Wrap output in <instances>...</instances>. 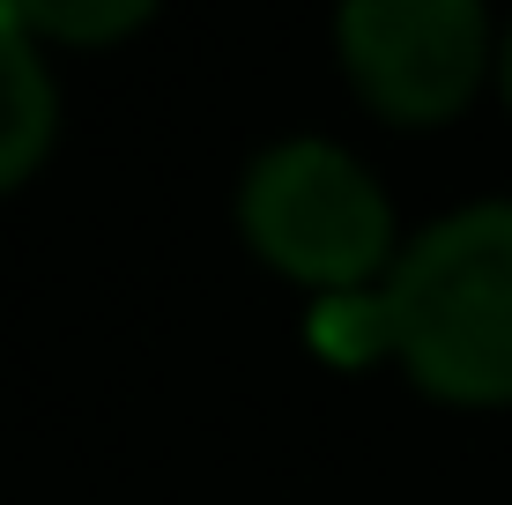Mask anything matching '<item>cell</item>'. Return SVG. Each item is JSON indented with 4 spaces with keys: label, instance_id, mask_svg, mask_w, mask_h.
Here are the masks:
<instances>
[{
    "label": "cell",
    "instance_id": "cell-4",
    "mask_svg": "<svg viewBox=\"0 0 512 505\" xmlns=\"http://www.w3.org/2000/svg\"><path fill=\"white\" fill-rule=\"evenodd\" d=\"M60 142V82L45 67V45L0 0V201L45 171Z\"/></svg>",
    "mask_w": 512,
    "mask_h": 505
},
{
    "label": "cell",
    "instance_id": "cell-2",
    "mask_svg": "<svg viewBox=\"0 0 512 505\" xmlns=\"http://www.w3.org/2000/svg\"><path fill=\"white\" fill-rule=\"evenodd\" d=\"M238 238L268 275L312 290V298L372 290L401 260V223L379 171L320 134H290L245 164Z\"/></svg>",
    "mask_w": 512,
    "mask_h": 505
},
{
    "label": "cell",
    "instance_id": "cell-3",
    "mask_svg": "<svg viewBox=\"0 0 512 505\" xmlns=\"http://www.w3.org/2000/svg\"><path fill=\"white\" fill-rule=\"evenodd\" d=\"M490 0H334V60L386 127H446L498 82Z\"/></svg>",
    "mask_w": 512,
    "mask_h": 505
},
{
    "label": "cell",
    "instance_id": "cell-7",
    "mask_svg": "<svg viewBox=\"0 0 512 505\" xmlns=\"http://www.w3.org/2000/svg\"><path fill=\"white\" fill-rule=\"evenodd\" d=\"M498 97H505V119H512V23H505V38H498Z\"/></svg>",
    "mask_w": 512,
    "mask_h": 505
},
{
    "label": "cell",
    "instance_id": "cell-5",
    "mask_svg": "<svg viewBox=\"0 0 512 505\" xmlns=\"http://www.w3.org/2000/svg\"><path fill=\"white\" fill-rule=\"evenodd\" d=\"M164 0H8V15L30 30L38 45H75V52H104L127 45L156 23Z\"/></svg>",
    "mask_w": 512,
    "mask_h": 505
},
{
    "label": "cell",
    "instance_id": "cell-6",
    "mask_svg": "<svg viewBox=\"0 0 512 505\" xmlns=\"http://www.w3.org/2000/svg\"><path fill=\"white\" fill-rule=\"evenodd\" d=\"M312 350L342 372H372L379 357H394V320H386V283L372 290H334V298H312L305 320Z\"/></svg>",
    "mask_w": 512,
    "mask_h": 505
},
{
    "label": "cell",
    "instance_id": "cell-1",
    "mask_svg": "<svg viewBox=\"0 0 512 505\" xmlns=\"http://www.w3.org/2000/svg\"><path fill=\"white\" fill-rule=\"evenodd\" d=\"M386 320L423 402L512 409V194L423 223L386 275Z\"/></svg>",
    "mask_w": 512,
    "mask_h": 505
}]
</instances>
